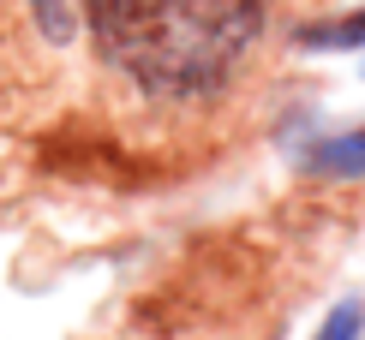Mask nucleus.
<instances>
[{"mask_svg": "<svg viewBox=\"0 0 365 340\" xmlns=\"http://www.w3.org/2000/svg\"><path fill=\"white\" fill-rule=\"evenodd\" d=\"M306 167H312V174H324V179H365V126L312 144L306 149Z\"/></svg>", "mask_w": 365, "mask_h": 340, "instance_id": "nucleus-2", "label": "nucleus"}, {"mask_svg": "<svg viewBox=\"0 0 365 340\" xmlns=\"http://www.w3.org/2000/svg\"><path fill=\"white\" fill-rule=\"evenodd\" d=\"M102 54L144 90H216L257 42L269 0H84Z\"/></svg>", "mask_w": 365, "mask_h": 340, "instance_id": "nucleus-1", "label": "nucleus"}, {"mask_svg": "<svg viewBox=\"0 0 365 340\" xmlns=\"http://www.w3.org/2000/svg\"><path fill=\"white\" fill-rule=\"evenodd\" d=\"M299 48H365V12H347V18H329V24H306L299 30Z\"/></svg>", "mask_w": 365, "mask_h": 340, "instance_id": "nucleus-3", "label": "nucleus"}, {"mask_svg": "<svg viewBox=\"0 0 365 340\" xmlns=\"http://www.w3.org/2000/svg\"><path fill=\"white\" fill-rule=\"evenodd\" d=\"M317 340H365V311L359 304H336L324 317V329H317Z\"/></svg>", "mask_w": 365, "mask_h": 340, "instance_id": "nucleus-4", "label": "nucleus"}, {"mask_svg": "<svg viewBox=\"0 0 365 340\" xmlns=\"http://www.w3.org/2000/svg\"><path fill=\"white\" fill-rule=\"evenodd\" d=\"M36 6V18H42V30H48L54 42H66L72 36V18H66V0H30Z\"/></svg>", "mask_w": 365, "mask_h": 340, "instance_id": "nucleus-5", "label": "nucleus"}]
</instances>
